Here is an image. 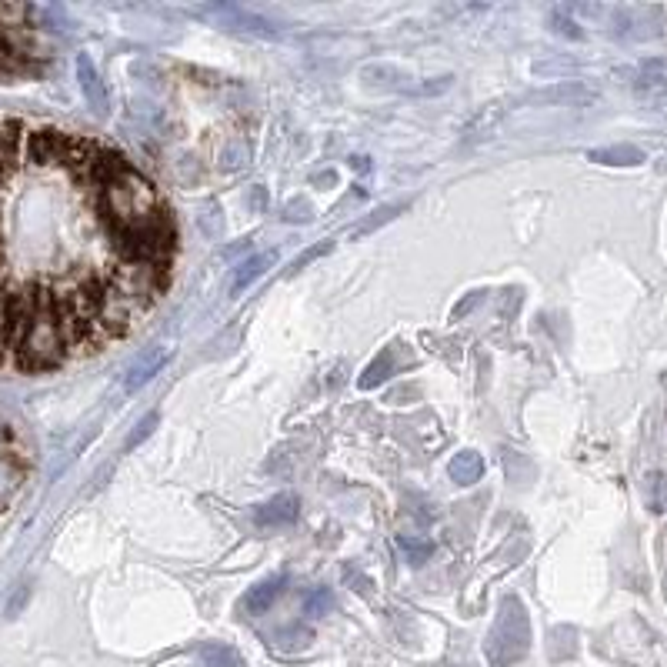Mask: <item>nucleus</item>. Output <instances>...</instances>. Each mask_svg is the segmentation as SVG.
<instances>
[{"instance_id": "2", "label": "nucleus", "mask_w": 667, "mask_h": 667, "mask_svg": "<svg viewBox=\"0 0 667 667\" xmlns=\"http://www.w3.org/2000/svg\"><path fill=\"white\" fill-rule=\"evenodd\" d=\"M531 651V617L517 594H504L497 604L494 627L484 641V654L491 667H514Z\"/></svg>"}, {"instance_id": "20", "label": "nucleus", "mask_w": 667, "mask_h": 667, "mask_svg": "<svg viewBox=\"0 0 667 667\" xmlns=\"http://www.w3.org/2000/svg\"><path fill=\"white\" fill-rule=\"evenodd\" d=\"M651 487H654V511H667V477L657 474Z\"/></svg>"}, {"instance_id": "6", "label": "nucleus", "mask_w": 667, "mask_h": 667, "mask_svg": "<svg viewBox=\"0 0 667 667\" xmlns=\"http://www.w3.org/2000/svg\"><path fill=\"white\" fill-rule=\"evenodd\" d=\"M167 357L171 354H167V347H161V344L141 351V357H137V361L131 364V371H127V391H141V387L167 364Z\"/></svg>"}, {"instance_id": "22", "label": "nucleus", "mask_w": 667, "mask_h": 667, "mask_svg": "<svg viewBox=\"0 0 667 667\" xmlns=\"http://www.w3.org/2000/svg\"><path fill=\"white\" fill-rule=\"evenodd\" d=\"M481 301H484V291H474L464 304H457V307H454V317H467V314H471Z\"/></svg>"}, {"instance_id": "12", "label": "nucleus", "mask_w": 667, "mask_h": 667, "mask_svg": "<svg viewBox=\"0 0 667 667\" xmlns=\"http://www.w3.org/2000/svg\"><path fill=\"white\" fill-rule=\"evenodd\" d=\"M591 97L594 94L581 84H557V87H551V91L534 94V101L537 104H554V101H591Z\"/></svg>"}, {"instance_id": "24", "label": "nucleus", "mask_w": 667, "mask_h": 667, "mask_svg": "<svg viewBox=\"0 0 667 667\" xmlns=\"http://www.w3.org/2000/svg\"><path fill=\"white\" fill-rule=\"evenodd\" d=\"M351 167H357V171H367V157H351Z\"/></svg>"}, {"instance_id": "11", "label": "nucleus", "mask_w": 667, "mask_h": 667, "mask_svg": "<svg viewBox=\"0 0 667 667\" xmlns=\"http://www.w3.org/2000/svg\"><path fill=\"white\" fill-rule=\"evenodd\" d=\"M394 374V351L391 347H387V351L377 357V361L367 367V371L357 377V387H361V391H371V387H377L381 381H387V377Z\"/></svg>"}, {"instance_id": "10", "label": "nucleus", "mask_w": 667, "mask_h": 667, "mask_svg": "<svg viewBox=\"0 0 667 667\" xmlns=\"http://www.w3.org/2000/svg\"><path fill=\"white\" fill-rule=\"evenodd\" d=\"M274 261H277V254H271V251H267V254H257V257H247V261L234 271V294H241L244 287H251V284L257 281V277H261Z\"/></svg>"}, {"instance_id": "21", "label": "nucleus", "mask_w": 667, "mask_h": 667, "mask_svg": "<svg viewBox=\"0 0 667 667\" xmlns=\"http://www.w3.org/2000/svg\"><path fill=\"white\" fill-rule=\"evenodd\" d=\"M244 161H247V147H227V154H224V167H227V171L241 167Z\"/></svg>"}, {"instance_id": "23", "label": "nucleus", "mask_w": 667, "mask_h": 667, "mask_svg": "<svg viewBox=\"0 0 667 667\" xmlns=\"http://www.w3.org/2000/svg\"><path fill=\"white\" fill-rule=\"evenodd\" d=\"M554 24H557V27H554L557 34H571V37H581V31H577V27H574L571 21L564 24V17H561V14H554Z\"/></svg>"}, {"instance_id": "15", "label": "nucleus", "mask_w": 667, "mask_h": 667, "mask_svg": "<svg viewBox=\"0 0 667 667\" xmlns=\"http://www.w3.org/2000/svg\"><path fill=\"white\" fill-rule=\"evenodd\" d=\"M334 607V597H331V591H314V594H307V601H304V614L307 617H324L327 611Z\"/></svg>"}, {"instance_id": "7", "label": "nucleus", "mask_w": 667, "mask_h": 667, "mask_svg": "<svg viewBox=\"0 0 667 667\" xmlns=\"http://www.w3.org/2000/svg\"><path fill=\"white\" fill-rule=\"evenodd\" d=\"M447 474H451V481L454 484H461V487H471V484H477L484 477V461H481V454L477 451H461V454H454V461L447 464Z\"/></svg>"}, {"instance_id": "18", "label": "nucleus", "mask_w": 667, "mask_h": 667, "mask_svg": "<svg viewBox=\"0 0 667 667\" xmlns=\"http://www.w3.org/2000/svg\"><path fill=\"white\" fill-rule=\"evenodd\" d=\"M311 217H314V211H311V204L307 201H291L287 204V211H284V221H291V224H297V221L307 224Z\"/></svg>"}, {"instance_id": "3", "label": "nucleus", "mask_w": 667, "mask_h": 667, "mask_svg": "<svg viewBox=\"0 0 667 667\" xmlns=\"http://www.w3.org/2000/svg\"><path fill=\"white\" fill-rule=\"evenodd\" d=\"M11 437L14 431L7 427L4 417H0V514L21 497L24 481H27V464L21 454L11 451Z\"/></svg>"}, {"instance_id": "8", "label": "nucleus", "mask_w": 667, "mask_h": 667, "mask_svg": "<svg viewBox=\"0 0 667 667\" xmlns=\"http://www.w3.org/2000/svg\"><path fill=\"white\" fill-rule=\"evenodd\" d=\"M587 161L594 164H607V167H637L644 164V151L631 144H617V147H601V151H591Z\"/></svg>"}, {"instance_id": "5", "label": "nucleus", "mask_w": 667, "mask_h": 667, "mask_svg": "<svg viewBox=\"0 0 667 667\" xmlns=\"http://www.w3.org/2000/svg\"><path fill=\"white\" fill-rule=\"evenodd\" d=\"M284 587H287V577H284V574L264 577V581H257V584L251 587V591L244 594L241 607H244L247 614H264V611H271L277 597L284 594Z\"/></svg>"}, {"instance_id": "9", "label": "nucleus", "mask_w": 667, "mask_h": 667, "mask_svg": "<svg viewBox=\"0 0 667 667\" xmlns=\"http://www.w3.org/2000/svg\"><path fill=\"white\" fill-rule=\"evenodd\" d=\"M77 74H81V87H84V94H87V101H91V107L97 114H104L107 111V94H104L101 77H97V71H94V64L87 61V57L77 61Z\"/></svg>"}, {"instance_id": "16", "label": "nucleus", "mask_w": 667, "mask_h": 667, "mask_svg": "<svg viewBox=\"0 0 667 667\" xmlns=\"http://www.w3.org/2000/svg\"><path fill=\"white\" fill-rule=\"evenodd\" d=\"M331 251H334V241H321L317 247H307V251H304L301 257H297L294 264H291V274L304 271V267L311 264V261H317V257H324V254H331Z\"/></svg>"}, {"instance_id": "14", "label": "nucleus", "mask_w": 667, "mask_h": 667, "mask_svg": "<svg viewBox=\"0 0 667 667\" xmlns=\"http://www.w3.org/2000/svg\"><path fill=\"white\" fill-rule=\"evenodd\" d=\"M397 544H401V551L407 554V561L411 564H424L427 557L434 554V544L427 541V537H417V534H401V541Z\"/></svg>"}, {"instance_id": "19", "label": "nucleus", "mask_w": 667, "mask_h": 667, "mask_svg": "<svg viewBox=\"0 0 667 667\" xmlns=\"http://www.w3.org/2000/svg\"><path fill=\"white\" fill-rule=\"evenodd\" d=\"M157 427V414H147L141 424H137V431L131 434V441H127V447H137L141 441H147V437H151V431Z\"/></svg>"}, {"instance_id": "1", "label": "nucleus", "mask_w": 667, "mask_h": 667, "mask_svg": "<svg viewBox=\"0 0 667 667\" xmlns=\"http://www.w3.org/2000/svg\"><path fill=\"white\" fill-rule=\"evenodd\" d=\"M171 261L174 217L117 147L0 117V371H54L121 341Z\"/></svg>"}, {"instance_id": "13", "label": "nucleus", "mask_w": 667, "mask_h": 667, "mask_svg": "<svg viewBox=\"0 0 667 667\" xmlns=\"http://www.w3.org/2000/svg\"><path fill=\"white\" fill-rule=\"evenodd\" d=\"M404 211V204H391V207H381V211H377L374 217H367V221H361L351 231V241H361V237H367V234H374L377 227H384V224H391L397 214Z\"/></svg>"}, {"instance_id": "17", "label": "nucleus", "mask_w": 667, "mask_h": 667, "mask_svg": "<svg viewBox=\"0 0 667 667\" xmlns=\"http://www.w3.org/2000/svg\"><path fill=\"white\" fill-rule=\"evenodd\" d=\"M204 661L207 667H241L234 651H227V647H204Z\"/></svg>"}, {"instance_id": "4", "label": "nucleus", "mask_w": 667, "mask_h": 667, "mask_svg": "<svg viewBox=\"0 0 667 667\" xmlns=\"http://www.w3.org/2000/svg\"><path fill=\"white\" fill-rule=\"evenodd\" d=\"M297 511H301V507H297L294 494H277L271 501L257 504L251 517H254V524H261V527H277V524H294Z\"/></svg>"}]
</instances>
